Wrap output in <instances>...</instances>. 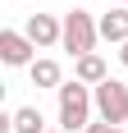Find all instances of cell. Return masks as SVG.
<instances>
[{
    "label": "cell",
    "mask_w": 128,
    "mask_h": 133,
    "mask_svg": "<svg viewBox=\"0 0 128 133\" xmlns=\"http://www.w3.org/2000/svg\"><path fill=\"white\" fill-rule=\"evenodd\" d=\"M115 133H124V129H115Z\"/></svg>",
    "instance_id": "obj_14"
},
{
    "label": "cell",
    "mask_w": 128,
    "mask_h": 133,
    "mask_svg": "<svg viewBox=\"0 0 128 133\" xmlns=\"http://www.w3.org/2000/svg\"><path fill=\"white\" fill-rule=\"evenodd\" d=\"M23 32H27L32 46H60V41H64V23L55 18V14H32Z\"/></svg>",
    "instance_id": "obj_5"
},
{
    "label": "cell",
    "mask_w": 128,
    "mask_h": 133,
    "mask_svg": "<svg viewBox=\"0 0 128 133\" xmlns=\"http://www.w3.org/2000/svg\"><path fill=\"white\" fill-rule=\"evenodd\" d=\"M82 133H115V124H105V119H96V124H87Z\"/></svg>",
    "instance_id": "obj_10"
},
{
    "label": "cell",
    "mask_w": 128,
    "mask_h": 133,
    "mask_svg": "<svg viewBox=\"0 0 128 133\" xmlns=\"http://www.w3.org/2000/svg\"><path fill=\"white\" fill-rule=\"evenodd\" d=\"M119 60H124V69H128V41H124V51H119Z\"/></svg>",
    "instance_id": "obj_11"
},
{
    "label": "cell",
    "mask_w": 128,
    "mask_h": 133,
    "mask_svg": "<svg viewBox=\"0 0 128 133\" xmlns=\"http://www.w3.org/2000/svg\"><path fill=\"white\" fill-rule=\"evenodd\" d=\"M46 133H64V129H46Z\"/></svg>",
    "instance_id": "obj_13"
},
{
    "label": "cell",
    "mask_w": 128,
    "mask_h": 133,
    "mask_svg": "<svg viewBox=\"0 0 128 133\" xmlns=\"http://www.w3.org/2000/svg\"><path fill=\"white\" fill-rule=\"evenodd\" d=\"M14 133H46L41 110L37 106H18V110H14Z\"/></svg>",
    "instance_id": "obj_9"
},
{
    "label": "cell",
    "mask_w": 128,
    "mask_h": 133,
    "mask_svg": "<svg viewBox=\"0 0 128 133\" xmlns=\"http://www.w3.org/2000/svg\"><path fill=\"white\" fill-rule=\"evenodd\" d=\"M110 5H128V0H110Z\"/></svg>",
    "instance_id": "obj_12"
},
{
    "label": "cell",
    "mask_w": 128,
    "mask_h": 133,
    "mask_svg": "<svg viewBox=\"0 0 128 133\" xmlns=\"http://www.w3.org/2000/svg\"><path fill=\"white\" fill-rule=\"evenodd\" d=\"M32 41H27V32H14V28H5L0 32V60L9 69H18V64H32Z\"/></svg>",
    "instance_id": "obj_4"
},
{
    "label": "cell",
    "mask_w": 128,
    "mask_h": 133,
    "mask_svg": "<svg viewBox=\"0 0 128 133\" xmlns=\"http://www.w3.org/2000/svg\"><path fill=\"white\" fill-rule=\"evenodd\" d=\"M27 69H32V87H55V92L64 87V74H60L55 60H32Z\"/></svg>",
    "instance_id": "obj_8"
},
{
    "label": "cell",
    "mask_w": 128,
    "mask_h": 133,
    "mask_svg": "<svg viewBox=\"0 0 128 133\" xmlns=\"http://www.w3.org/2000/svg\"><path fill=\"white\" fill-rule=\"evenodd\" d=\"M91 106H96V92H87V83H64L60 87V129L73 133V129H87L91 124Z\"/></svg>",
    "instance_id": "obj_1"
},
{
    "label": "cell",
    "mask_w": 128,
    "mask_h": 133,
    "mask_svg": "<svg viewBox=\"0 0 128 133\" xmlns=\"http://www.w3.org/2000/svg\"><path fill=\"white\" fill-rule=\"evenodd\" d=\"M96 92V110H101V119L105 124H124L128 119V83H119V78H105L101 87H91Z\"/></svg>",
    "instance_id": "obj_3"
},
{
    "label": "cell",
    "mask_w": 128,
    "mask_h": 133,
    "mask_svg": "<svg viewBox=\"0 0 128 133\" xmlns=\"http://www.w3.org/2000/svg\"><path fill=\"white\" fill-rule=\"evenodd\" d=\"M96 28H101L105 41H119V46H124V41H128V5H115L110 14H101Z\"/></svg>",
    "instance_id": "obj_6"
},
{
    "label": "cell",
    "mask_w": 128,
    "mask_h": 133,
    "mask_svg": "<svg viewBox=\"0 0 128 133\" xmlns=\"http://www.w3.org/2000/svg\"><path fill=\"white\" fill-rule=\"evenodd\" d=\"M96 37H101V28H96V18H91L87 9H69V14H64V41H60V46L73 51V60L91 55Z\"/></svg>",
    "instance_id": "obj_2"
},
{
    "label": "cell",
    "mask_w": 128,
    "mask_h": 133,
    "mask_svg": "<svg viewBox=\"0 0 128 133\" xmlns=\"http://www.w3.org/2000/svg\"><path fill=\"white\" fill-rule=\"evenodd\" d=\"M73 78H78V83H87V87H101L110 74H105V60L91 51V55H82V60H73Z\"/></svg>",
    "instance_id": "obj_7"
}]
</instances>
